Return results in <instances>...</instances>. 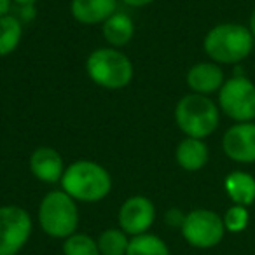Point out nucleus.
<instances>
[{"mask_svg": "<svg viewBox=\"0 0 255 255\" xmlns=\"http://www.w3.org/2000/svg\"><path fill=\"white\" fill-rule=\"evenodd\" d=\"M185 215H187V213H184L182 210L170 208L166 213H164V222H166L170 227H173V229H182V226H184V220H185Z\"/></svg>", "mask_w": 255, "mask_h": 255, "instance_id": "nucleus-22", "label": "nucleus"}, {"mask_svg": "<svg viewBox=\"0 0 255 255\" xmlns=\"http://www.w3.org/2000/svg\"><path fill=\"white\" fill-rule=\"evenodd\" d=\"M88 75L96 86L105 89H123L133 81V63L116 47H100L88 56Z\"/></svg>", "mask_w": 255, "mask_h": 255, "instance_id": "nucleus-4", "label": "nucleus"}, {"mask_svg": "<svg viewBox=\"0 0 255 255\" xmlns=\"http://www.w3.org/2000/svg\"><path fill=\"white\" fill-rule=\"evenodd\" d=\"M33 229L30 213L18 205L0 206V255H16L28 243Z\"/></svg>", "mask_w": 255, "mask_h": 255, "instance_id": "nucleus-8", "label": "nucleus"}, {"mask_svg": "<svg viewBox=\"0 0 255 255\" xmlns=\"http://www.w3.org/2000/svg\"><path fill=\"white\" fill-rule=\"evenodd\" d=\"M112 189V177L105 166L89 159L68 164L61 177V191L75 201L96 203L105 199Z\"/></svg>", "mask_w": 255, "mask_h": 255, "instance_id": "nucleus-1", "label": "nucleus"}, {"mask_svg": "<svg viewBox=\"0 0 255 255\" xmlns=\"http://www.w3.org/2000/svg\"><path fill=\"white\" fill-rule=\"evenodd\" d=\"M39 0H12V4L16 5H35Z\"/></svg>", "mask_w": 255, "mask_h": 255, "instance_id": "nucleus-27", "label": "nucleus"}, {"mask_svg": "<svg viewBox=\"0 0 255 255\" xmlns=\"http://www.w3.org/2000/svg\"><path fill=\"white\" fill-rule=\"evenodd\" d=\"M222 149L236 163H255V123H236L224 133Z\"/></svg>", "mask_w": 255, "mask_h": 255, "instance_id": "nucleus-10", "label": "nucleus"}, {"mask_svg": "<svg viewBox=\"0 0 255 255\" xmlns=\"http://www.w3.org/2000/svg\"><path fill=\"white\" fill-rule=\"evenodd\" d=\"M39 224L47 236L67 240L79 226V208L75 199L65 191L47 192L39 205Z\"/></svg>", "mask_w": 255, "mask_h": 255, "instance_id": "nucleus-5", "label": "nucleus"}, {"mask_svg": "<svg viewBox=\"0 0 255 255\" xmlns=\"http://www.w3.org/2000/svg\"><path fill=\"white\" fill-rule=\"evenodd\" d=\"M219 109L236 123L255 119V84L245 75L227 79L219 91Z\"/></svg>", "mask_w": 255, "mask_h": 255, "instance_id": "nucleus-6", "label": "nucleus"}, {"mask_svg": "<svg viewBox=\"0 0 255 255\" xmlns=\"http://www.w3.org/2000/svg\"><path fill=\"white\" fill-rule=\"evenodd\" d=\"M224 189L233 205L248 208L255 203V178L247 171H231L224 180Z\"/></svg>", "mask_w": 255, "mask_h": 255, "instance_id": "nucleus-15", "label": "nucleus"}, {"mask_svg": "<svg viewBox=\"0 0 255 255\" xmlns=\"http://www.w3.org/2000/svg\"><path fill=\"white\" fill-rule=\"evenodd\" d=\"M70 12L75 21L82 25L105 23L117 12V0H72Z\"/></svg>", "mask_w": 255, "mask_h": 255, "instance_id": "nucleus-13", "label": "nucleus"}, {"mask_svg": "<svg viewBox=\"0 0 255 255\" xmlns=\"http://www.w3.org/2000/svg\"><path fill=\"white\" fill-rule=\"evenodd\" d=\"M135 35V23L126 12H114L103 23V37L110 44V47L126 46Z\"/></svg>", "mask_w": 255, "mask_h": 255, "instance_id": "nucleus-16", "label": "nucleus"}, {"mask_svg": "<svg viewBox=\"0 0 255 255\" xmlns=\"http://www.w3.org/2000/svg\"><path fill=\"white\" fill-rule=\"evenodd\" d=\"M61 250L63 255H100L96 240L84 233H74L63 240Z\"/></svg>", "mask_w": 255, "mask_h": 255, "instance_id": "nucleus-20", "label": "nucleus"}, {"mask_svg": "<svg viewBox=\"0 0 255 255\" xmlns=\"http://www.w3.org/2000/svg\"><path fill=\"white\" fill-rule=\"evenodd\" d=\"M156 220V206L145 196H131L121 205L117 213L119 229L129 236L149 233Z\"/></svg>", "mask_w": 255, "mask_h": 255, "instance_id": "nucleus-9", "label": "nucleus"}, {"mask_svg": "<svg viewBox=\"0 0 255 255\" xmlns=\"http://www.w3.org/2000/svg\"><path fill=\"white\" fill-rule=\"evenodd\" d=\"M121 2H124L126 5H131V7H143V5L152 4L154 0H121Z\"/></svg>", "mask_w": 255, "mask_h": 255, "instance_id": "nucleus-24", "label": "nucleus"}, {"mask_svg": "<svg viewBox=\"0 0 255 255\" xmlns=\"http://www.w3.org/2000/svg\"><path fill=\"white\" fill-rule=\"evenodd\" d=\"M18 9H19V14L16 16V18L19 19V21H32L33 18H35V5H18Z\"/></svg>", "mask_w": 255, "mask_h": 255, "instance_id": "nucleus-23", "label": "nucleus"}, {"mask_svg": "<svg viewBox=\"0 0 255 255\" xmlns=\"http://www.w3.org/2000/svg\"><path fill=\"white\" fill-rule=\"evenodd\" d=\"M126 255H170V248L159 236L145 233L129 240Z\"/></svg>", "mask_w": 255, "mask_h": 255, "instance_id": "nucleus-18", "label": "nucleus"}, {"mask_svg": "<svg viewBox=\"0 0 255 255\" xmlns=\"http://www.w3.org/2000/svg\"><path fill=\"white\" fill-rule=\"evenodd\" d=\"M23 37V23L14 14L0 18V58L9 56L19 46Z\"/></svg>", "mask_w": 255, "mask_h": 255, "instance_id": "nucleus-17", "label": "nucleus"}, {"mask_svg": "<svg viewBox=\"0 0 255 255\" xmlns=\"http://www.w3.org/2000/svg\"><path fill=\"white\" fill-rule=\"evenodd\" d=\"M220 109L210 96L189 93L175 107V123L189 138H206L217 129Z\"/></svg>", "mask_w": 255, "mask_h": 255, "instance_id": "nucleus-3", "label": "nucleus"}, {"mask_svg": "<svg viewBox=\"0 0 255 255\" xmlns=\"http://www.w3.org/2000/svg\"><path fill=\"white\" fill-rule=\"evenodd\" d=\"M11 4L12 0H0V18L5 14H11Z\"/></svg>", "mask_w": 255, "mask_h": 255, "instance_id": "nucleus-25", "label": "nucleus"}, {"mask_svg": "<svg viewBox=\"0 0 255 255\" xmlns=\"http://www.w3.org/2000/svg\"><path fill=\"white\" fill-rule=\"evenodd\" d=\"M222 220L227 233H233V234L243 233L248 227V222H250V212H248L247 206L233 205L224 213Z\"/></svg>", "mask_w": 255, "mask_h": 255, "instance_id": "nucleus-21", "label": "nucleus"}, {"mask_svg": "<svg viewBox=\"0 0 255 255\" xmlns=\"http://www.w3.org/2000/svg\"><path fill=\"white\" fill-rule=\"evenodd\" d=\"M224 82H226L224 70L220 68V65L213 61L196 63L187 72V86L192 93H198V95L208 96L215 91H220Z\"/></svg>", "mask_w": 255, "mask_h": 255, "instance_id": "nucleus-12", "label": "nucleus"}, {"mask_svg": "<svg viewBox=\"0 0 255 255\" xmlns=\"http://www.w3.org/2000/svg\"><path fill=\"white\" fill-rule=\"evenodd\" d=\"M248 30H250V33L254 35V39H255V9L252 11V14H250V23H248Z\"/></svg>", "mask_w": 255, "mask_h": 255, "instance_id": "nucleus-26", "label": "nucleus"}, {"mask_svg": "<svg viewBox=\"0 0 255 255\" xmlns=\"http://www.w3.org/2000/svg\"><path fill=\"white\" fill-rule=\"evenodd\" d=\"M180 231L184 240L191 247L201 250L217 247L227 233L222 217L213 210L206 208H196L189 212Z\"/></svg>", "mask_w": 255, "mask_h": 255, "instance_id": "nucleus-7", "label": "nucleus"}, {"mask_svg": "<svg viewBox=\"0 0 255 255\" xmlns=\"http://www.w3.org/2000/svg\"><path fill=\"white\" fill-rule=\"evenodd\" d=\"M210 157V150L203 140L199 138H189L185 136L175 150V159L178 166L185 171H199L206 166Z\"/></svg>", "mask_w": 255, "mask_h": 255, "instance_id": "nucleus-14", "label": "nucleus"}, {"mask_svg": "<svg viewBox=\"0 0 255 255\" xmlns=\"http://www.w3.org/2000/svg\"><path fill=\"white\" fill-rule=\"evenodd\" d=\"M100 255H126L128 252V234L123 229H105L96 240Z\"/></svg>", "mask_w": 255, "mask_h": 255, "instance_id": "nucleus-19", "label": "nucleus"}, {"mask_svg": "<svg viewBox=\"0 0 255 255\" xmlns=\"http://www.w3.org/2000/svg\"><path fill=\"white\" fill-rule=\"evenodd\" d=\"M254 44L255 39L248 26L240 23H220L213 26L203 40L205 53L217 65H236L247 60Z\"/></svg>", "mask_w": 255, "mask_h": 255, "instance_id": "nucleus-2", "label": "nucleus"}, {"mask_svg": "<svg viewBox=\"0 0 255 255\" xmlns=\"http://www.w3.org/2000/svg\"><path fill=\"white\" fill-rule=\"evenodd\" d=\"M30 171L37 180L44 184L61 182L65 173L63 157L53 147H37L30 156Z\"/></svg>", "mask_w": 255, "mask_h": 255, "instance_id": "nucleus-11", "label": "nucleus"}]
</instances>
